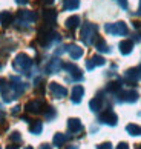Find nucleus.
I'll return each instance as SVG.
<instances>
[{
	"instance_id": "obj_1",
	"label": "nucleus",
	"mask_w": 141,
	"mask_h": 149,
	"mask_svg": "<svg viewBox=\"0 0 141 149\" xmlns=\"http://www.w3.org/2000/svg\"><path fill=\"white\" fill-rule=\"evenodd\" d=\"M97 32H98V26L94 23H84L83 28H81V40L86 45H92L94 40L97 38Z\"/></svg>"
},
{
	"instance_id": "obj_2",
	"label": "nucleus",
	"mask_w": 141,
	"mask_h": 149,
	"mask_svg": "<svg viewBox=\"0 0 141 149\" xmlns=\"http://www.w3.org/2000/svg\"><path fill=\"white\" fill-rule=\"evenodd\" d=\"M31 66H32V60L26 56V54H23V52L17 54V57H15L14 62H12V68L17 71V72H26V74H28V71L31 69Z\"/></svg>"
},
{
	"instance_id": "obj_3",
	"label": "nucleus",
	"mask_w": 141,
	"mask_h": 149,
	"mask_svg": "<svg viewBox=\"0 0 141 149\" xmlns=\"http://www.w3.org/2000/svg\"><path fill=\"white\" fill-rule=\"evenodd\" d=\"M104 31L112 36H126L127 34V26L124 22H117V23H107L104 26Z\"/></svg>"
},
{
	"instance_id": "obj_4",
	"label": "nucleus",
	"mask_w": 141,
	"mask_h": 149,
	"mask_svg": "<svg viewBox=\"0 0 141 149\" xmlns=\"http://www.w3.org/2000/svg\"><path fill=\"white\" fill-rule=\"evenodd\" d=\"M35 19H37V15H35L34 11H28V9L19 11L17 22H19V23H21V25H29V23H32V22H35Z\"/></svg>"
},
{
	"instance_id": "obj_5",
	"label": "nucleus",
	"mask_w": 141,
	"mask_h": 149,
	"mask_svg": "<svg viewBox=\"0 0 141 149\" xmlns=\"http://www.w3.org/2000/svg\"><path fill=\"white\" fill-rule=\"evenodd\" d=\"M43 106H45V102L43 100H31V102H28L25 104V109L28 112H31V114H39V112H41V109H43Z\"/></svg>"
},
{
	"instance_id": "obj_6",
	"label": "nucleus",
	"mask_w": 141,
	"mask_h": 149,
	"mask_svg": "<svg viewBox=\"0 0 141 149\" xmlns=\"http://www.w3.org/2000/svg\"><path fill=\"white\" fill-rule=\"evenodd\" d=\"M117 120L118 117L115 115V112H112L111 109H107V111H104L101 115H100V121L104 125H109V126H115L117 125Z\"/></svg>"
},
{
	"instance_id": "obj_7",
	"label": "nucleus",
	"mask_w": 141,
	"mask_h": 149,
	"mask_svg": "<svg viewBox=\"0 0 141 149\" xmlns=\"http://www.w3.org/2000/svg\"><path fill=\"white\" fill-rule=\"evenodd\" d=\"M49 91H51V94L55 98H63V97H66V94H68L66 88L62 86V85H58V83H55V81L49 83Z\"/></svg>"
},
{
	"instance_id": "obj_8",
	"label": "nucleus",
	"mask_w": 141,
	"mask_h": 149,
	"mask_svg": "<svg viewBox=\"0 0 141 149\" xmlns=\"http://www.w3.org/2000/svg\"><path fill=\"white\" fill-rule=\"evenodd\" d=\"M11 88H12L14 92L17 94V97H19L26 91V83H23L19 77H11Z\"/></svg>"
},
{
	"instance_id": "obj_9",
	"label": "nucleus",
	"mask_w": 141,
	"mask_h": 149,
	"mask_svg": "<svg viewBox=\"0 0 141 149\" xmlns=\"http://www.w3.org/2000/svg\"><path fill=\"white\" fill-rule=\"evenodd\" d=\"M63 68L69 71L70 77H72L74 80H81L83 79V74H81V71L78 69V66H75L74 63H63Z\"/></svg>"
},
{
	"instance_id": "obj_10",
	"label": "nucleus",
	"mask_w": 141,
	"mask_h": 149,
	"mask_svg": "<svg viewBox=\"0 0 141 149\" xmlns=\"http://www.w3.org/2000/svg\"><path fill=\"white\" fill-rule=\"evenodd\" d=\"M83 94H84V88L81 85H75L74 89H72V97H70V100H72V103H80L81 98H83Z\"/></svg>"
},
{
	"instance_id": "obj_11",
	"label": "nucleus",
	"mask_w": 141,
	"mask_h": 149,
	"mask_svg": "<svg viewBox=\"0 0 141 149\" xmlns=\"http://www.w3.org/2000/svg\"><path fill=\"white\" fill-rule=\"evenodd\" d=\"M83 129V125H81V121L78 118H69L68 120V131L72 132V134H77Z\"/></svg>"
},
{
	"instance_id": "obj_12",
	"label": "nucleus",
	"mask_w": 141,
	"mask_h": 149,
	"mask_svg": "<svg viewBox=\"0 0 141 149\" xmlns=\"http://www.w3.org/2000/svg\"><path fill=\"white\" fill-rule=\"evenodd\" d=\"M106 63V60L103 58L101 56H94V57H91L88 62H86V68L88 69H94L95 66H103Z\"/></svg>"
},
{
	"instance_id": "obj_13",
	"label": "nucleus",
	"mask_w": 141,
	"mask_h": 149,
	"mask_svg": "<svg viewBox=\"0 0 141 149\" xmlns=\"http://www.w3.org/2000/svg\"><path fill=\"white\" fill-rule=\"evenodd\" d=\"M127 81H131V83H135L138 79H141V72H140V68H132V69H127L126 74H124Z\"/></svg>"
},
{
	"instance_id": "obj_14",
	"label": "nucleus",
	"mask_w": 141,
	"mask_h": 149,
	"mask_svg": "<svg viewBox=\"0 0 141 149\" xmlns=\"http://www.w3.org/2000/svg\"><path fill=\"white\" fill-rule=\"evenodd\" d=\"M66 51H68V54L70 56V58H74V60H77V58H80L81 56H83V49H81L80 46H77V45L66 46Z\"/></svg>"
},
{
	"instance_id": "obj_15",
	"label": "nucleus",
	"mask_w": 141,
	"mask_h": 149,
	"mask_svg": "<svg viewBox=\"0 0 141 149\" xmlns=\"http://www.w3.org/2000/svg\"><path fill=\"white\" fill-rule=\"evenodd\" d=\"M62 68H63V63L60 62V60H58V58H52L46 69H48V72H49V74H54V72H58Z\"/></svg>"
},
{
	"instance_id": "obj_16",
	"label": "nucleus",
	"mask_w": 141,
	"mask_h": 149,
	"mask_svg": "<svg viewBox=\"0 0 141 149\" xmlns=\"http://www.w3.org/2000/svg\"><path fill=\"white\" fill-rule=\"evenodd\" d=\"M43 19H45V22H46L48 25H54V23H55V19H57L55 9H46V11H43Z\"/></svg>"
},
{
	"instance_id": "obj_17",
	"label": "nucleus",
	"mask_w": 141,
	"mask_h": 149,
	"mask_svg": "<svg viewBox=\"0 0 141 149\" xmlns=\"http://www.w3.org/2000/svg\"><path fill=\"white\" fill-rule=\"evenodd\" d=\"M78 25H80V17L78 15H70V17L64 22V26H66L68 29H77L78 28Z\"/></svg>"
},
{
	"instance_id": "obj_18",
	"label": "nucleus",
	"mask_w": 141,
	"mask_h": 149,
	"mask_svg": "<svg viewBox=\"0 0 141 149\" xmlns=\"http://www.w3.org/2000/svg\"><path fill=\"white\" fill-rule=\"evenodd\" d=\"M132 48H133L132 40H123V42L120 43V52L123 54V56L131 54V52H132Z\"/></svg>"
},
{
	"instance_id": "obj_19",
	"label": "nucleus",
	"mask_w": 141,
	"mask_h": 149,
	"mask_svg": "<svg viewBox=\"0 0 141 149\" xmlns=\"http://www.w3.org/2000/svg\"><path fill=\"white\" fill-rule=\"evenodd\" d=\"M121 98L127 103H133V102L138 100V92L137 91H126V92L121 94Z\"/></svg>"
},
{
	"instance_id": "obj_20",
	"label": "nucleus",
	"mask_w": 141,
	"mask_h": 149,
	"mask_svg": "<svg viewBox=\"0 0 141 149\" xmlns=\"http://www.w3.org/2000/svg\"><path fill=\"white\" fill-rule=\"evenodd\" d=\"M101 106H103V98L101 97H95L89 102V108H91L92 112H98L101 109Z\"/></svg>"
},
{
	"instance_id": "obj_21",
	"label": "nucleus",
	"mask_w": 141,
	"mask_h": 149,
	"mask_svg": "<svg viewBox=\"0 0 141 149\" xmlns=\"http://www.w3.org/2000/svg\"><path fill=\"white\" fill-rule=\"evenodd\" d=\"M0 23L3 26H8L12 23V14L9 13V11H3V13H0Z\"/></svg>"
},
{
	"instance_id": "obj_22",
	"label": "nucleus",
	"mask_w": 141,
	"mask_h": 149,
	"mask_svg": "<svg viewBox=\"0 0 141 149\" xmlns=\"http://www.w3.org/2000/svg\"><path fill=\"white\" fill-rule=\"evenodd\" d=\"M80 6V0H63V8L66 11H74Z\"/></svg>"
},
{
	"instance_id": "obj_23",
	"label": "nucleus",
	"mask_w": 141,
	"mask_h": 149,
	"mask_svg": "<svg viewBox=\"0 0 141 149\" xmlns=\"http://www.w3.org/2000/svg\"><path fill=\"white\" fill-rule=\"evenodd\" d=\"M68 139H69V135L60 134V132H58V134L54 135V140H52V141H54V146H62V145H64Z\"/></svg>"
},
{
	"instance_id": "obj_24",
	"label": "nucleus",
	"mask_w": 141,
	"mask_h": 149,
	"mask_svg": "<svg viewBox=\"0 0 141 149\" xmlns=\"http://www.w3.org/2000/svg\"><path fill=\"white\" fill-rule=\"evenodd\" d=\"M126 131H127V134H131V135H133V137L141 135V126L133 125V123L127 125V126H126Z\"/></svg>"
},
{
	"instance_id": "obj_25",
	"label": "nucleus",
	"mask_w": 141,
	"mask_h": 149,
	"mask_svg": "<svg viewBox=\"0 0 141 149\" xmlns=\"http://www.w3.org/2000/svg\"><path fill=\"white\" fill-rule=\"evenodd\" d=\"M41 129H43V123L41 121H39V120H35L34 123H32L31 126H29V131H31V134H40L41 132Z\"/></svg>"
},
{
	"instance_id": "obj_26",
	"label": "nucleus",
	"mask_w": 141,
	"mask_h": 149,
	"mask_svg": "<svg viewBox=\"0 0 141 149\" xmlns=\"http://www.w3.org/2000/svg\"><path fill=\"white\" fill-rule=\"evenodd\" d=\"M106 89L109 91V92H112V94H117V92H120L121 85L118 83V81H109V83H107V86H106Z\"/></svg>"
},
{
	"instance_id": "obj_27",
	"label": "nucleus",
	"mask_w": 141,
	"mask_h": 149,
	"mask_svg": "<svg viewBox=\"0 0 141 149\" xmlns=\"http://www.w3.org/2000/svg\"><path fill=\"white\" fill-rule=\"evenodd\" d=\"M95 46H97V49H98L100 52H109V51H111V49L107 48L106 42L103 40V38H97V43H95Z\"/></svg>"
},
{
	"instance_id": "obj_28",
	"label": "nucleus",
	"mask_w": 141,
	"mask_h": 149,
	"mask_svg": "<svg viewBox=\"0 0 141 149\" xmlns=\"http://www.w3.org/2000/svg\"><path fill=\"white\" fill-rule=\"evenodd\" d=\"M55 115H57V112H55V109H54V108H48V111L45 112V117H46L48 120L55 118Z\"/></svg>"
},
{
	"instance_id": "obj_29",
	"label": "nucleus",
	"mask_w": 141,
	"mask_h": 149,
	"mask_svg": "<svg viewBox=\"0 0 141 149\" xmlns=\"http://www.w3.org/2000/svg\"><path fill=\"white\" fill-rule=\"evenodd\" d=\"M9 139H11V141H14V143H20L21 141V135H20V132H12V134L9 135Z\"/></svg>"
},
{
	"instance_id": "obj_30",
	"label": "nucleus",
	"mask_w": 141,
	"mask_h": 149,
	"mask_svg": "<svg viewBox=\"0 0 141 149\" xmlns=\"http://www.w3.org/2000/svg\"><path fill=\"white\" fill-rule=\"evenodd\" d=\"M8 85H9V83H8V80H6V79H0V92L6 89Z\"/></svg>"
},
{
	"instance_id": "obj_31",
	"label": "nucleus",
	"mask_w": 141,
	"mask_h": 149,
	"mask_svg": "<svg viewBox=\"0 0 141 149\" xmlns=\"http://www.w3.org/2000/svg\"><path fill=\"white\" fill-rule=\"evenodd\" d=\"M97 149H112V143L106 141V143H101V145L97 146Z\"/></svg>"
},
{
	"instance_id": "obj_32",
	"label": "nucleus",
	"mask_w": 141,
	"mask_h": 149,
	"mask_svg": "<svg viewBox=\"0 0 141 149\" xmlns=\"http://www.w3.org/2000/svg\"><path fill=\"white\" fill-rule=\"evenodd\" d=\"M118 3H120V6L123 9H127V0H117Z\"/></svg>"
},
{
	"instance_id": "obj_33",
	"label": "nucleus",
	"mask_w": 141,
	"mask_h": 149,
	"mask_svg": "<svg viewBox=\"0 0 141 149\" xmlns=\"http://www.w3.org/2000/svg\"><path fill=\"white\" fill-rule=\"evenodd\" d=\"M117 149H129V145H127V143H124V141H121L120 145L117 146Z\"/></svg>"
},
{
	"instance_id": "obj_34",
	"label": "nucleus",
	"mask_w": 141,
	"mask_h": 149,
	"mask_svg": "<svg viewBox=\"0 0 141 149\" xmlns=\"http://www.w3.org/2000/svg\"><path fill=\"white\" fill-rule=\"evenodd\" d=\"M15 2H17L19 5H25V3H28L29 0H15Z\"/></svg>"
},
{
	"instance_id": "obj_35",
	"label": "nucleus",
	"mask_w": 141,
	"mask_h": 149,
	"mask_svg": "<svg viewBox=\"0 0 141 149\" xmlns=\"http://www.w3.org/2000/svg\"><path fill=\"white\" fill-rule=\"evenodd\" d=\"M40 149H51V146H49V145H46V143H45V145H41V146H40Z\"/></svg>"
},
{
	"instance_id": "obj_36",
	"label": "nucleus",
	"mask_w": 141,
	"mask_h": 149,
	"mask_svg": "<svg viewBox=\"0 0 141 149\" xmlns=\"http://www.w3.org/2000/svg\"><path fill=\"white\" fill-rule=\"evenodd\" d=\"M19 111H20V106H15V108L12 109V114H17Z\"/></svg>"
},
{
	"instance_id": "obj_37",
	"label": "nucleus",
	"mask_w": 141,
	"mask_h": 149,
	"mask_svg": "<svg viewBox=\"0 0 141 149\" xmlns=\"http://www.w3.org/2000/svg\"><path fill=\"white\" fill-rule=\"evenodd\" d=\"M41 2H43V3H48V5H51V3L54 2V0H41Z\"/></svg>"
},
{
	"instance_id": "obj_38",
	"label": "nucleus",
	"mask_w": 141,
	"mask_h": 149,
	"mask_svg": "<svg viewBox=\"0 0 141 149\" xmlns=\"http://www.w3.org/2000/svg\"><path fill=\"white\" fill-rule=\"evenodd\" d=\"M6 149H19V146H14V145H11V146H8Z\"/></svg>"
},
{
	"instance_id": "obj_39",
	"label": "nucleus",
	"mask_w": 141,
	"mask_h": 149,
	"mask_svg": "<svg viewBox=\"0 0 141 149\" xmlns=\"http://www.w3.org/2000/svg\"><path fill=\"white\" fill-rule=\"evenodd\" d=\"M138 14L141 15V0H140V5H138Z\"/></svg>"
},
{
	"instance_id": "obj_40",
	"label": "nucleus",
	"mask_w": 141,
	"mask_h": 149,
	"mask_svg": "<svg viewBox=\"0 0 141 149\" xmlns=\"http://www.w3.org/2000/svg\"><path fill=\"white\" fill-rule=\"evenodd\" d=\"M66 149H78V146H75V145H74V146H69V148H66Z\"/></svg>"
},
{
	"instance_id": "obj_41",
	"label": "nucleus",
	"mask_w": 141,
	"mask_h": 149,
	"mask_svg": "<svg viewBox=\"0 0 141 149\" xmlns=\"http://www.w3.org/2000/svg\"><path fill=\"white\" fill-rule=\"evenodd\" d=\"M26 149H32V148H31V146H28V148H26Z\"/></svg>"
},
{
	"instance_id": "obj_42",
	"label": "nucleus",
	"mask_w": 141,
	"mask_h": 149,
	"mask_svg": "<svg viewBox=\"0 0 141 149\" xmlns=\"http://www.w3.org/2000/svg\"><path fill=\"white\" fill-rule=\"evenodd\" d=\"M0 149H2V148H0Z\"/></svg>"
},
{
	"instance_id": "obj_43",
	"label": "nucleus",
	"mask_w": 141,
	"mask_h": 149,
	"mask_svg": "<svg viewBox=\"0 0 141 149\" xmlns=\"http://www.w3.org/2000/svg\"><path fill=\"white\" fill-rule=\"evenodd\" d=\"M140 149H141V148H140Z\"/></svg>"
}]
</instances>
